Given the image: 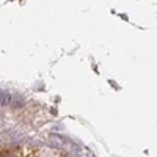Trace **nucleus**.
I'll return each instance as SVG.
<instances>
[{
  "mask_svg": "<svg viewBox=\"0 0 157 157\" xmlns=\"http://www.w3.org/2000/svg\"><path fill=\"white\" fill-rule=\"evenodd\" d=\"M50 141L54 143L55 146H58V148H61V149H66V145H68L66 138H63V137H60V135H57V134H52V135H50Z\"/></svg>",
  "mask_w": 157,
  "mask_h": 157,
  "instance_id": "f257e3e1",
  "label": "nucleus"
},
{
  "mask_svg": "<svg viewBox=\"0 0 157 157\" xmlns=\"http://www.w3.org/2000/svg\"><path fill=\"white\" fill-rule=\"evenodd\" d=\"M10 101H11L10 94H8V93H5V91H0V107L8 105V104H10Z\"/></svg>",
  "mask_w": 157,
  "mask_h": 157,
  "instance_id": "f03ea898",
  "label": "nucleus"
}]
</instances>
